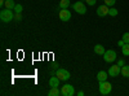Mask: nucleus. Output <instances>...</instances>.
Listing matches in <instances>:
<instances>
[{
	"label": "nucleus",
	"instance_id": "5701e85b",
	"mask_svg": "<svg viewBox=\"0 0 129 96\" xmlns=\"http://www.w3.org/2000/svg\"><path fill=\"white\" fill-rule=\"evenodd\" d=\"M95 2H97V0H85V3L89 4L90 7H92V5H94V4H95Z\"/></svg>",
	"mask_w": 129,
	"mask_h": 96
},
{
	"label": "nucleus",
	"instance_id": "20e7f679",
	"mask_svg": "<svg viewBox=\"0 0 129 96\" xmlns=\"http://www.w3.org/2000/svg\"><path fill=\"white\" fill-rule=\"evenodd\" d=\"M72 9L76 13H79V14H85V13H87V7H85V4H83L81 2L74 3L72 4Z\"/></svg>",
	"mask_w": 129,
	"mask_h": 96
},
{
	"label": "nucleus",
	"instance_id": "393cba45",
	"mask_svg": "<svg viewBox=\"0 0 129 96\" xmlns=\"http://www.w3.org/2000/svg\"><path fill=\"white\" fill-rule=\"evenodd\" d=\"M124 44H125V42H124L123 39H121V40H119V42H117V46H119V47H123Z\"/></svg>",
	"mask_w": 129,
	"mask_h": 96
},
{
	"label": "nucleus",
	"instance_id": "0eeeda50",
	"mask_svg": "<svg viewBox=\"0 0 129 96\" xmlns=\"http://www.w3.org/2000/svg\"><path fill=\"white\" fill-rule=\"evenodd\" d=\"M120 73H121V68L117 65H111L110 69H109V75L110 77H119L120 75Z\"/></svg>",
	"mask_w": 129,
	"mask_h": 96
},
{
	"label": "nucleus",
	"instance_id": "f8f14e48",
	"mask_svg": "<svg viewBox=\"0 0 129 96\" xmlns=\"http://www.w3.org/2000/svg\"><path fill=\"white\" fill-rule=\"evenodd\" d=\"M59 78L56 75V77H52L50 79H49V86L50 87H59Z\"/></svg>",
	"mask_w": 129,
	"mask_h": 96
},
{
	"label": "nucleus",
	"instance_id": "4468645a",
	"mask_svg": "<svg viewBox=\"0 0 129 96\" xmlns=\"http://www.w3.org/2000/svg\"><path fill=\"white\" fill-rule=\"evenodd\" d=\"M7 9H14L16 7V3H14V0H5V5H4Z\"/></svg>",
	"mask_w": 129,
	"mask_h": 96
},
{
	"label": "nucleus",
	"instance_id": "b1692460",
	"mask_svg": "<svg viewBox=\"0 0 129 96\" xmlns=\"http://www.w3.org/2000/svg\"><path fill=\"white\" fill-rule=\"evenodd\" d=\"M117 65H119V66H120V68H121V66H124V65H125V61H124V60H121V59H120V60H119V61H117Z\"/></svg>",
	"mask_w": 129,
	"mask_h": 96
},
{
	"label": "nucleus",
	"instance_id": "f03ea898",
	"mask_svg": "<svg viewBox=\"0 0 129 96\" xmlns=\"http://www.w3.org/2000/svg\"><path fill=\"white\" fill-rule=\"evenodd\" d=\"M112 90V86H111V83H109L107 81H103V82H100V92L101 95L106 96V95H109Z\"/></svg>",
	"mask_w": 129,
	"mask_h": 96
},
{
	"label": "nucleus",
	"instance_id": "ddd939ff",
	"mask_svg": "<svg viewBox=\"0 0 129 96\" xmlns=\"http://www.w3.org/2000/svg\"><path fill=\"white\" fill-rule=\"evenodd\" d=\"M48 95H49V96H59V95H61V90H59L58 87H52V88L49 90Z\"/></svg>",
	"mask_w": 129,
	"mask_h": 96
},
{
	"label": "nucleus",
	"instance_id": "412c9836",
	"mask_svg": "<svg viewBox=\"0 0 129 96\" xmlns=\"http://www.w3.org/2000/svg\"><path fill=\"white\" fill-rule=\"evenodd\" d=\"M125 43H129V33H124L123 34V38H121Z\"/></svg>",
	"mask_w": 129,
	"mask_h": 96
},
{
	"label": "nucleus",
	"instance_id": "6e6552de",
	"mask_svg": "<svg viewBox=\"0 0 129 96\" xmlns=\"http://www.w3.org/2000/svg\"><path fill=\"white\" fill-rule=\"evenodd\" d=\"M109 10H110V7H107L106 4L100 5L97 8V14L100 17H106V16H109Z\"/></svg>",
	"mask_w": 129,
	"mask_h": 96
},
{
	"label": "nucleus",
	"instance_id": "9b49d317",
	"mask_svg": "<svg viewBox=\"0 0 129 96\" xmlns=\"http://www.w3.org/2000/svg\"><path fill=\"white\" fill-rule=\"evenodd\" d=\"M105 52H106V49H105V47H103L102 44H95V46H94V53H95V55L103 56Z\"/></svg>",
	"mask_w": 129,
	"mask_h": 96
},
{
	"label": "nucleus",
	"instance_id": "2eb2a0df",
	"mask_svg": "<svg viewBox=\"0 0 129 96\" xmlns=\"http://www.w3.org/2000/svg\"><path fill=\"white\" fill-rule=\"evenodd\" d=\"M70 7V0H61L59 2V8L61 9H67Z\"/></svg>",
	"mask_w": 129,
	"mask_h": 96
},
{
	"label": "nucleus",
	"instance_id": "a878e982",
	"mask_svg": "<svg viewBox=\"0 0 129 96\" xmlns=\"http://www.w3.org/2000/svg\"><path fill=\"white\" fill-rule=\"evenodd\" d=\"M0 5L4 7V5H5V0H0Z\"/></svg>",
	"mask_w": 129,
	"mask_h": 96
},
{
	"label": "nucleus",
	"instance_id": "39448f33",
	"mask_svg": "<svg viewBox=\"0 0 129 96\" xmlns=\"http://www.w3.org/2000/svg\"><path fill=\"white\" fill-rule=\"evenodd\" d=\"M61 95L62 96H72L75 95V90L71 84H64L61 87Z\"/></svg>",
	"mask_w": 129,
	"mask_h": 96
},
{
	"label": "nucleus",
	"instance_id": "f3484780",
	"mask_svg": "<svg viewBox=\"0 0 129 96\" xmlns=\"http://www.w3.org/2000/svg\"><path fill=\"white\" fill-rule=\"evenodd\" d=\"M117 14H119V10H117L116 8H114V7H110V10H109V16H111V17H116Z\"/></svg>",
	"mask_w": 129,
	"mask_h": 96
},
{
	"label": "nucleus",
	"instance_id": "4be33fe9",
	"mask_svg": "<svg viewBox=\"0 0 129 96\" xmlns=\"http://www.w3.org/2000/svg\"><path fill=\"white\" fill-rule=\"evenodd\" d=\"M14 20H16V21H21V20H22V16H21V13H14Z\"/></svg>",
	"mask_w": 129,
	"mask_h": 96
},
{
	"label": "nucleus",
	"instance_id": "1a4fd4ad",
	"mask_svg": "<svg viewBox=\"0 0 129 96\" xmlns=\"http://www.w3.org/2000/svg\"><path fill=\"white\" fill-rule=\"evenodd\" d=\"M71 18V13L69 9H61L59 10V20L63 21V22H66V21H70Z\"/></svg>",
	"mask_w": 129,
	"mask_h": 96
},
{
	"label": "nucleus",
	"instance_id": "423d86ee",
	"mask_svg": "<svg viewBox=\"0 0 129 96\" xmlns=\"http://www.w3.org/2000/svg\"><path fill=\"white\" fill-rule=\"evenodd\" d=\"M56 75L61 79V81H69L70 79V73L66 69H57Z\"/></svg>",
	"mask_w": 129,
	"mask_h": 96
},
{
	"label": "nucleus",
	"instance_id": "a211bd4d",
	"mask_svg": "<svg viewBox=\"0 0 129 96\" xmlns=\"http://www.w3.org/2000/svg\"><path fill=\"white\" fill-rule=\"evenodd\" d=\"M121 52H123L124 56H129V43H125L121 47Z\"/></svg>",
	"mask_w": 129,
	"mask_h": 96
},
{
	"label": "nucleus",
	"instance_id": "dca6fc26",
	"mask_svg": "<svg viewBox=\"0 0 129 96\" xmlns=\"http://www.w3.org/2000/svg\"><path fill=\"white\" fill-rule=\"evenodd\" d=\"M121 75L124 78H129V66H121Z\"/></svg>",
	"mask_w": 129,
	"mask_h": 96
},
{
	"label": "nucleus",
	"instance_id": "f257e3e1",
	"mask_svg": "<svg viewBox=\"0 0 129 96\" xmlns=\"http://www.w3.org/2000/svg\"><path fill=\"white\" fill-rule=\"evenodd\" d=\"M0 20L3 22H10L12 20H14V13H13V9H3L0 12Z\"/></svg>",
	"mask_w": 129,
	"mask_h": 96
},
{
	"label": "nucleus",
	"instance_id": "6ab92c4d",
	"mask_svg": "<svg viewBox=\"0 0 129 96\" xmlns=\"http://www.w3.org/2000/svg\"><path fill=\"white\" fill-rule=\"evenodd\" d=\"M14 13H22V10H23V7L21 5V4H16V7H14Z\"/></svg>",
	"mask_w": 129,
	"mask_h": 96
},
{
	"label": "nucleus",
	"instance_id": "7ed1b4c3",
	"mask_svg": "<svg viewBox=\"0 0 129 96\" xmlns=\"http://www.w3.org/2000/svg\"><path fill=\"white\" fill-rule=\"evenodd\" d=\"M116 59H117V55H116V52L114 49H107L105 52V55H103V60L106 62H110V64L114 62Z\"/></svg>",
	"mask_w": 129,
	"mask_h": 96
},
{
	"label": "nucleus",
	"instance_id": "bb28decb",
	"mask_svg": "<svg viewBox=\"0 0 129 96\" xmlns=\"http://www.w3.org/2000/svg\"><path fill=\"white\" fill-rule=\"evenodd\" d=\"M78 96H84V92H83V91H79V92H78Z\"/></svg>",
	"mask_w": 129,
	"mask_h": 96
},
{
	"label": "nucleus",
	"instance_id": "aec40b11",
	"mask_svg": "<svg viewBox=\"0 0 129 96\" xmlns=\"http://www.w3.org/2000/svg\"><path fill=\"white\" fill-rule=\"evenodd\" d=\"M115 3H116V0H105V4L107 7H114Z\"/></svg>",
	"mask_w": 129,
	"mask_h": 96
},
{
	"label": "nucleus",
	"instance_id": "9d476101",
	"mask_svg": "<svg viewBox=\"0 0 129 96\" xmlns=\"http://www.w3.org/2000/svg\"><path fill=\"white\" fill-rule=\"evenodd\" d=\"M107 78H109V71L101 70V71H98V74H97V79H98V82L107 81Z\"/></svg>",
	"mask_w": 129,
	"mask_h": 96
}]
</instances>
